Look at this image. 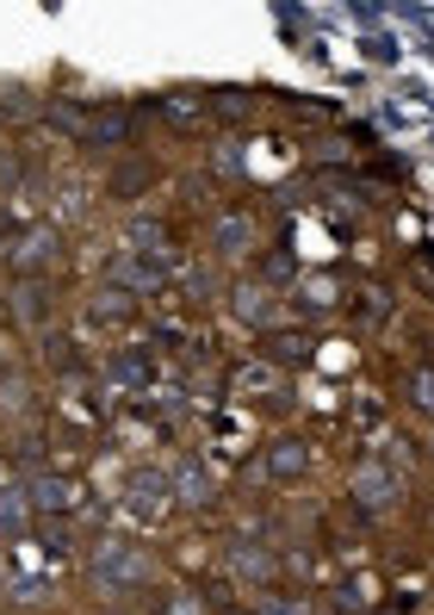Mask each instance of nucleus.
Instances as JSON below:
<instances>
[{
	"label": "nucleus",
	"instance_id": "8",
	"mask_svg": "<svg viewBox=\"0 0 434 615\" xmlns=\"http://www.w3.org/2000/svg\"><path fill=\"white\" fill-rule=\"evenodd\" d=\"M25 498H31V510L38 516H62V510L75 504V479H62V473H38L25 485Z\"/></svg>",
	"mask_w": 434,
	"mask_h": 615
},
{
	"label": "nucleus",
	"instance_id": "11",
	"mask_svg": "<svg viewBox=\"0 0 434 615\" xmlns=\"http://www.w3.org/2000/svg\"><path fill=\"white\" fill-rule=\"evenodd\" d=\"M230 311L242 317L248 330H267V311H273V305H267V293H261V280H242L230 293Z\"/></svg>",
	"mask_w": 434,
	"mask_h": 615
},
{
	"label": "nucleus",
	"instance_id": "1",
	"mask_svg": "<svg viewBox=\"0 0 434 615\" xmlns=\"http://www.w3.org/2000/svg\"><path fill=\"white\" fill-rule=\"evenodd\" d=\"M149 578V553L124 547V541H106V547L93 553V591L100 597H124V591H137Z\"/></svg>",
	"mask_w": 434,
	"mask_h": 615
},
{
	"label": "nucleus",
	"instance_id": "30",
	"mask_svg": "<svg viewBox=\"0 0 434 615\" xmlns=\"http://www.w3.org/2000/svg\"><path fill=\"white\" fill-rule=\"evenodd\" d=\"M224 615H255V609H224Z\"/></svg>",
	"mask_w": 434,
	"mask_h": 615
},
{
	"label": "nucleus",
	"instance_id": "14",
	"mask_svg": "<svg viewBox=\"0 0 434 615\" xmlns=\"http://www.w3.org/2000/svg\"><path fill=\"white\" fill-rule=\"evenodd\" d=\"M44 311H50V293L38 280H19L13 286V317L19 324H44Z\"/></svg>",
	"mask_w": 434,
	"mask_h": 615
},
{
	"label": "nucleus",
	"instance_id": "5",
	"mask_svg": "<svg viewBox=\"0 0 434 615\" xmlns=\"http://www.w3.org/2000/svg\"><path fill=\"white\" fill-rule=\"evenodd\" d=\"M224 566H230L236 584H261V591H273V578H279V560L248 535H236L230 547H224Z\"/></svg>",
	"mask_w": 434,
	"mask_h": 615
},
{
	"label": "nucleus",
	"instance_id": "22",
	"mask_svg": "<svg viewBox=\"0 0 434 615\" xmlns=\"http://www.w3.org/2000/svg\"><path fill=\"white\" fill-rule=\"evenodd\" d=\"M7 591H13V597H44V578H38V572H13V578H7Z\"/></svg>",
	"mask_w": 434,
	"mask_h": 615
},
{
	"label": "nucleus",
	"instance_id": "20",
	"mask_svg": "<svg viewBox=\"0 0 434 615\" xmlns=\"http://www.w3.org/2000/svg\"><path fill=\"white\" fill-rule=\"evenodd\" d=\"M360 311H372L366 324H385V317H391V293H385V286H366V293H360Z\"/></svg>",
	"mask_w": 434,
	"mask_h": 615
},
{
	"label": "nucleus",
	"instance_id": "2",
	"mask_svg": "<svg viewBox=\"0 0 434 615\" xmlns=\"http://www.w3.org/2000/svg\"><path fill=\"white\" fill-rule=\"evenodd\" d=\"M168 274H174L168 249H162V255H137V249L112 255V286H124L131 299H137V293H155V286H168Z\"/></svg>",
	"mask_w": 434,
	"mask_h": 615
},
{
	"label": "nucleus",
	"instance_id": "15",
	"mask_svg": "<svg viewBox=\"0 0 434 615\" xmlns=\"http://www.w3.org/2000/svg\"><path fill=\"white\" fill-rule=\"evenodd\" d=\"M87 311L100 317V324H124V317L137 311V299H131L124 286H106V293H93V305H87Z\"/></svg>",
	"mask_w": 434,
	"mask_h": 615
},
{
	"label": "nucleus",
	"instance_id": "19",
	"mask_svg": "<svg viewBox=\"0 0 434 615\" xmlns=\"http://www.w3.org/2000/svg\"><path fill=\"white\" fill-rule=\"evenodd\" d=\"M155 174H149V162H124V174H112V193H143Z\"/></svg>",
	"mask_w": 434,
	"mask_h": 615
},
{
	"label": "nucleus",
	"instance_id": "16",
	"mask_svg": "<svg viewBox=\"0 0 434 615\" xmlns=\"http://www.w3.org/2000/svg\"><path fill=\"white\" fill-rule=\"evenodd\" d=\"M310 355H317V342H310V336H267V361L298 367V361H310Z\"/></svg>",
	"mask_w": 434,
	"mask_h": 615
},
{
	"label": "nucleus",
	"instance_id": "24",
	"mask_svg": "<svg viewBox=\"0 0 434 615\" xmlns=\"http://www.w3.org/2000/svg\"><path fill=\"white\" fill-rule=\"evenodd\" d=\"M162 615H199V597H193V591H174V597L162 603Z\"/></svg>",
	"mask_w": 434,
	"mask_h": 615
},
{
	"label": "nucleus",
	"instance_id": "9",
	"mask_svg": "<svg viewBox=\"0 0 434 615\" xmlns=\"http://www.w3.org/2000/svg\"><path fill=\"white\" fill-rule=\"evenodd\" d=\"M261 467H267L273 479H304V473H310V448L298 442V435H286V442H273V448H267V460H261Z\"/></svg>",
	"mask_w": 434,
	"mask_h": 615
},
{
	"label": "nucleus",
	"instance_id": "10",
	"mask_svg": "<svg viewBox=\"0 0 434 615\" xmlns=\"http://www.w3.org/2000/svg\"><path fill=\"white\" fill-rule=\"evenodd\" d=\"M31 522V498L25 485H0V541H19Z\"/></svg>",
	"mask_w": 434,
	"mask_h": 615
},
{
	"label": "nucleus",
	"instance_id": "23",
	"mask_svg": "<svg viewBox=\"0 0 434 615\" xmlns=\"http://www.w3.org/2000/svg\"><path fill=\"white\" fill-rule=\"evenodd\" d=\"M211 168L217 174H242V143H224V150L211 156Z\"/></svg>",
	"mask_w": 434,
	"mask_h": 615
},
{
	"label": "nucleus",
	"instance_id": "12",
	"mask_svg": "<svg viewBox=\"0 0 434 615\" xmlns=\"http://www.w3.org/2000/svg\"><path fill=\"white\" fill-rule=\"evenodd\" d=\"M211 243H217L224 255H242L248 243H255V224H248L242 212H224V218L211 224Z\"/></svg>",
	"mask_w": 434,
	"mask_h": 615
},
{
	"label": "nucleus",
	"instance_id": "29",
	"mask_svg": "<svg viewBox=\"0 0 434 615\" xmlns=\"http://www.w3.org/2000/svg\"><path fill=\"white\" fill-rule=\"evenodd\" d=\"M422 280H428V293H434V249H422Z\"/></svg>",
	"mask_w": 434,
	"mask_h": 615
},
{
	"label": "nucleus",
	"instance_id": "26",
	"mask_svg": "<svg viewBox=\"0 0 434 615\" xmlns=\"http://www.w3.org/2000/svg\"><path fill=\"white\" fill-rule=\"evenodd\" d=\"M317 162H348V143H335V137L317 143Z\"/></svg>",
	"mask_w": 434,
	"mask_h": 615
},
{
	"label": "nucleus",
	"instance_id": "7",
	"mask_svg": "<svg viewBox=\"0 0 434 615\" xmlns=\"http://www.w3.org/2000/svg\"><path fill=\"white\" fill-rule=\"evenodd\" d=\"M168 485H174V504H186V510H205V504H211V473H205L199 460H180V467H168Z\"/></svg>",
	"mask_w": 434,
	"mask_h": 615
},
{
	"label": "nucleus",
	"instance_id": "18",
	"mask_svg": "<svg viewBox=\"0 0 434 615\" xmlns=\"http://www.w3.org/2000/svg\"><path fill=\"white\" fill-rule=\"evenodd\" d=\"M403 392H410V404H416L422 417H434V367H410Z\"/></svg>",
	"mask_w": 434,
	"mask_h": 615
},
{
	"label": "nucleus",
	"instance_id": "6",
	"mask_svg": "<svg viewBox=\"0 0 434 615\" xmlns=\"http://www.w3.org/2000/svg\"><path fill=\"white\" fill-rule=\"evenodd\" d=\"M131 510H137L143 522H162L174 510V485L168 473H155V467H143L137 479H131Z\"/></svg>",
	"mask_w": 434,
	"mask_h": 615
},
{
	"label": "nucleus",
	"instance_id": "25",
	"mask_svg": "<svg viewBox=\"0 0 434 615\" xmlns=\"http://www.w3.org/2000/svg\"><path fill=\"white\" fill-rule=\"evenodd\" d=\"M13 460H44V442H38V435H19V442H13Z\"/></svg>",
	"mask_w": 434,
	"mask_h": 615
},
{
	"label": "nucleus",
	"instance_id": "28",
	"mask_svg": "<svg viewBox=\"0 0 434 615\" xmlns=\"http://www.w3.org/2000/svg\"><path fill=\"white\" fill-rule=\"evenodd\" d=\"M13 174H19V162H13V150L0 143V181H13Z\"/></svg>",
	"mask_w": 434,
	"mask_h": 615
},
{
	"label": "nucleus",
	"instance_id": "17",
	"mask_svg": "<svg viewBox=\"0 0 434 615\" xmlns=\"http://www.w3.org/2000/svg\"><path fill=\"white\" fill-rule=\"evenodd\" d=\"M149 379H155V367H149V355H137V348L112 361V386H149Z\"/></svg>",
	"mask_w": 434,
	"mask_h": 615
},
{
	"label": "nucleus",
	"instance_id": "3",
	"mask_svg": "<svg viewBox=\"0 0 434 615\" xmlns=\"http://www.w3.org/2000/svg\"><path fill=\"white\" fill-rule=\"evenodd\" d=\"M56 255H62V237L50 230V224H31V230L13 237V274L19 280H38V274L56 268Z\"/></svg>",
	"mask_w": 434,
	"mask_h": 615
},
{
	"label": "nucleus",
	"instance_id": "13",
	"mask_svg": "<svg viewBox=\"0 0 434 615\" xmlns=\"http://www.w3.org/2000/svg\"><path fill=\"white\" fill-rule=\"evenodd\" d=\"M131 137V119H124V112H93L87 119V143L93 150H112V143H124Z\"/></svg>",
	"mask_w": 434,
	"mask_h": 615
},
{
	"label": "nucleus",
	"instance_id": "21",
	"mask_svg": "<svg viewBox=\"0 0 434 615\" xmlns=\"http://www.w3.org/2000/svg\"><path fill=\"white\" fill-rule=\"evenodd\" d=\"M255 615H310V603L304 597H279V591H267V603Z\"/></svg>",
	"mask_w": 434,
	"mask_h": 615
},
{
	"label": "nucleus",
	"instance_id": "27",
	"mask_svg": "<svg viewBox=\"0 0 434 615\" xmlns=\"http://www.w3.org/2000/svg\"><path fill=\"white\" fill-rule=\"evenodd\" d=\"M366 603V584H341V609H360Z\"/></svg>",
	"mask_w": 434,
	"mask_h": 615
},
{
	"label": "nucleus",
	"instance_id": "4",
	"mask_svg": "<svg viewBox=\"0 0 434 615\" xmlns=\"http://www.w3.org/2000/svg\"><path fill=\"white\" fill-rule=\"evenodd\" d=\"M354 504L366 516H391L397 510V473H391L385 460H360L354 467Z\"/></svg>",
	"mask_w": 434,
	"mask_h": 615
}]
</instances>
